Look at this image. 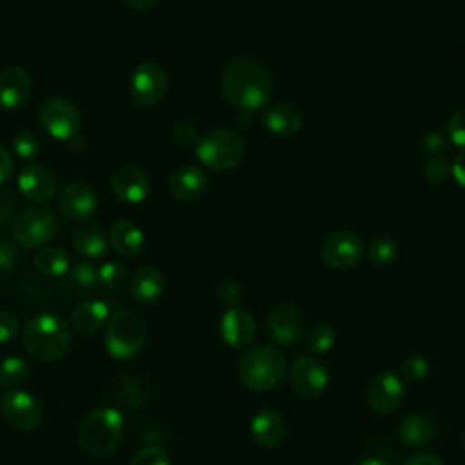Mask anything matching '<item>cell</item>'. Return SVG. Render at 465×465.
<instances>
[{
	"label": "cell",
	"instance_id": "ab89813d",
	"mask_svg": "<svg viewBox=\"0 0 465 465\" xmlns=\"http://www.w3.org/2000/svg\"><path fill=\"white\" fill-rule=\"evenodd\" d=\"M450 147V142L447 138V134H441L438 131L427 133L421 140V151L429 156V158H436L441 156L443 153H447Z\"/></svg>",
	"mask_w": 465,
	"mask_h": 465
},
{
	"label": "cell",
	"instance_id": "ba28073f",
	"mask_svg": "<svg viewBox=\"0 0 465 465\" xmlns=\"http://www.w3.org/2000/svg\"><path fill=\"white\" fill-rule=\"evenodd\" d=\"M0 412L4 420L18 430H33L40 425L44 409L27 391L9 389L0 396Z\"/></svg>",
	"mask_w": 465,
	"mask_h": 465
},
{
	"label": "cell",
	"instance_id": "7a4b0ae2",
	"mask_svg": "<svg viewBox=\"0 0 465 465\" xmlns=\"http://www.w3.org/2000/svg\"><path fill=\"white\" fill-rule=\"evenodd\" d=\"M73 336L69 323L51 312L31 318L24 327V347L38 361L51 363L60 360L71 347Z\"/></svg>",
	"mask_w": 465,
	"mask_h": 465
},
{
	"label": "cell",
	"instance_id": "30bf717a",
	"mask_svg": "<svg viewBox=\"0 0 465 465\" xmlns=\"http://www.w3.org/2000/svg\"><path fill=\"white\" fill-rule=\"evenodd\" d=\"M167 87V73L154 62H143L136 65L129 78V91L133 100L145 107L158 104L165 96Z\"/></svg>",
	"mask_w": 465,
	"mask_h": 465
},
{
	"label": "cell",
	"instance_id": "8d00e7d4",
	"mask_svg": "<svg viewBox=\"0 0 465 465\" xmlns=\"http://www.w3.org/2000/svg\"><path fill=\"white\" fill-rule=\"evenodd\" d=\"M450 176H452L450 163H449L443 156L429 158V162H427L425 167H423V178H425L429 183L440 185V183H445Z\"/></svg>",
	"mask_w": 465,
	"mask_h": 465
},
{
	"label": "cell",
	"instance_id": "9a60e30c",
	"mask_svg": "<svg viewBox=\"0 0 465 465\" xmlns=\"http://www.w3.org/2000/svg\"><path fill=\"white\" fill-rule=\"evenodd\" d=\"M60 213L71 222H85L98 207L96 193L84 182L67 183L58 196Z\"/></svg>",
	"mask_w": 465,
	"mask_h": 465
},
{
	"label": "cell",
	"instance_id": "cb8c5ba5",
	"mask_svg": "<svg viewBox=\"0 0 465 465\" xmlns=\"http://www.w3.org/2000/svg\"><path fill=\"white\" fill-rule=\"evenodd\" d=\"M129 291L138 303H154L165 291L163 274L154 267H140L131 276Z\"/></svg>",
	"mask_w": 465,
	"mask_h": 465
},
{
	"label": "cell",
	"instance_id": "d6986e66",
	"mask_svg": "<svg viewBox=\"0 0 465 465\" xmlns=\"http://www.w3.org/2000/svg\"><path fill=\"white\" fill-rule=\"evenodd\" d=\"M111 187L120 200L127 203H140L149 194V178L142 169L124 165L113 173Z\"/></svg>",
	"mask_w": 465,
	"mask_h": 465
},
{
	"label": "cell",
	"instance_id": "c3c4849f",
	"mask_svg": "<svg viewBox=\"0 0 465 465\" xmlns=\"http://www.w3.org/2000/svg\"><path fill=\"white\" fill-rule=\"evenodd\" d=\"M11 173H13V158L4 147H0V183L5 182L11 176Z\"/></svg>",
	"mask_w": 465,
	"mask_h": 465
},
{
	"label": "cell",
	"instance_id": "4dcf8cb0",
	"mask_svg": "<svg viewBox=\"0 0 465 465\" xmlns=\"http://www.w3.org/2000/svg\"><path fill=\"white\" fill-rule=\"evenodd\" d=\"M367 256L374 265H387L398 256V243L385 234L374 236L367 247Z\"/></svg>",
	"mask_w": 465,
	"mask_h": 465
},
{
	"label": "cell",
	"instance_id": "74e56055",
	"mask_svg": "<svg viewBox=\"0 0 465 465\" xmlns=\"http://www.w3.org/2000/svg\"><path fill=\"white\" fill-rule=\"evenodd\" d=\"M129 465H171L169 456L160 447H143L136 450L129 461Z\"/></svg>",
	"mask_w": 465,
	"mask_h": 465
},
{
	"label": "cell",
	"instance_id": "4316f807",
	"mask_svg": "<svg viewBox=\"0 0 465 465\" xmlns=\"http://www.w3.org/2000/svg\"><path fill=\"white\" fill-rule=\"evenodd\" d=\"M109 238L96 225H80L73 231L71 243L78 256L84 258H100L107 251Z\"/></svg>",
	"mask_w": 465,
	"mask_h": 465
},
{
	"label": "cell",
	"instance_id": "7dc6e473",
	"mask_svg": "<svg viewBox=\"0 0 465 465\" xmlns=\"http://www.w3.org/2000/svg\"><path fill=\"white\" fill-rule=\"evenodd\" d=\"M403 465H445L438 456L429 454V452H418L411 456Z\"/></svg>",
	"mask_w": 465,
	"mask_h": 465
},
{
	"label": "cell",
	"instance_id": "f907efd6",
	"mask_svg": "<svg viewBox=\"0 0 465 465\" xmlns=\"http://www.w3.org/2000/svg\"><path fill=\"white\" fill-rule=\"evenodd\" d=\"M356 465H391V463L380 456H367V458L360 460Z\"/></svg>",
	"mask_w": 465,
	"mask_h": 465
},
{
	"label": "cell",
	"instance_id": "e0dca14e",
	"mask_svg": "<svg viewBox=\"0 0 465 465\" xmlns=\"http://www.w3.org/2000/svg\"><path fill=\"white\" fill-rule=\"evenodd\" d=\"M18 191L33 202H47L56 193V178L47 167L31 163L18 174Z\"/></svg>",
	"mask_w": 465,
	"mask_h": 465
},
{
	"label": "cell",
	"instance_id": "f546056e",
	"mask_svg": "<svg viewBox=\"0 0 465 465\" xmlns=\"http://www.w3.org/2000/svg\"><path fill=\"white\" fill-rule=\"evenodd\" d=\"M29 365L25 360L18 356H7L0 361V385L7 389H15L29 378Z\"/></svg>",
	"mask_w": 465,
	"mask_h": 465
},
{
	"label": "cell",
	"instance_id": "3957f363",
	"mask_svg": "<svg viewBox=\"0 0 465 465\" xmlns=\"http://www.w3.org/2000/svg\"><path fill=\"white\" fill-rule=\"evenodd\" d=\"M236 372L249 391H269L276 387L285 374V356L272 345L251 347L238 360Z\"/></svg>",
	"mask_w": 465,
	"mask_h": 465
},
{
	"label": "cell",
	"instance_id": "277c9868",
	"mask_svg": "<svg viewBox=\"0 0 465 465\" xmlns=\"http://www.w3.org/2000/svg\"><path fill=\"white\" fill-rule=\"evenodd\" d=\"M124 434V416L114 407H96L89 411L78 427V441L84 450L94 456L109 454L116 449Z\"/></svg>",
	"mask_w": 465,
	"mask_h": 465
},
{
	"label": "cell",
	"instance_id": "ffe728a7",
	"mask_svg": "<svg viewBox=\"0 0 465 465\" xmlns=\"http://www.w3.org/2000/svg\"><path fill=\"white\" fill-rule=\"evenodd\" d=\"M263 125L276 136H292L303 125V113L289 102L272 104L263 111Z\"/></svg>",
	"mask_w": 465,
	"mask_h": 465
},
{
	"label": "cell",
	"instance_id": "b9f144b4",
	"mask_svg": "<svg viewBox=\"0 0 465 465\" xmlns=\"http://www.w3.org/2000/svg\"><path fill=\"white\" fill-rule=\"evenodd\" d=\"M173 140H174L178 145H182V147H189V145L198 143L200 136H198L196 127H194L191 122H178V124L173 127Z\"/></svg>",
	"mask_w": 465,
	"mask_h": 465
},
{
	"label": "cell",
	"instance_id": "ac0fdd59",
	"mask_svg": "<svg viewBox=\"0 0 465 465\" xmlns=\"http://www.w3.org/2000/svg\"><path fill=\"white\" fill-rule=\"evenodd\" d=\"M31 94V76L22 67H7L0 73V109L15 111Z\"/></svg>",
	"mask_w": 465,
	"mask_h": 465
},
{
	"label": "cell",
	"instance_id": "e575fe53",
	"mask_svg": "<svg viewBox=\"0 0 465 465\" xmlns=\"http://www.w3.org/2000/svg\"><path fill=\"white\" fill-rule=\"evenodd\" d=\"M96 278L105 289H120L127 282V269L118 262H105L96 271Z\"/></svg>",
	"mask_w": 465,
	"mask_h": 465
},
{
	"label": "cell",
	"instance_id": "603a6c76",
	"mask_svg": "<svg viewBox=\"0 0 465 465\" xmlns=\"http://www.w3.org/2000/svg\"><path fill=\"white\" fill-rule=\"evenodd\" d=\"M398 436L407 447H427L436 438V421L427 414L411 412L401 420Z\"/></svg>",
	"mask_w": 465,
	"mask_h": 465
},
{
	"label": "cell",
	"instance_id": "5b68a950",
	"mask_svg": "<svg viewBox=\"0 0 465 465\" xmlns=\"http://www.w3.org/2000/svg\"><path fill=\"white\" fill-rule=\"evenodd\" d=\"M104 341L107 352L113 358H133L143 349L147 341L145 323L131 311H116L107 322Z\"/></svg>",
	"mask_w": 465,
	"mask_h": 465
},
{
	"label": "cell",
	"instance_id": "681fc988",
	"mask_svg": "<svg viewBox=\"0 0 465 465\" xmlns=\"http://www.w3.org/2000/svg\"><path fill=\"white\" fill-rule=\"evenodd\" d=\"M134 11H149L156 5L158 0H124Z\"/></svg>",
	"mask_w": 465,
	"mask_h": 465
},
{
	"label": "cell",
	"instance_id": "d6a6232c",
	"mask_svg": "<svg viewBox=\"0 0 465 465\" xmlns=\"http://www.w3.org/2000/svg\"><path fill=\"white\" fill-rule=\"evenodd\" d=\"M334 341H336V334H334L332 327L327 323H318L307 334L305 345L311 352L322 354V352H329L334 347Z\"/></svg>",
	"mask_w": 465,
	"mask_h": 465
},
{
	"label": "cell",
	"instance_id": "7bdbcfd3",
	"mask_svg": "<svg viewBox=\"0 0 465 465\" xmlns=\"http://www.w3.org/2000/svg\"><path fill=\"white\" fill-rule=\"evenodd\" d=\"M18 263V251L13 240L0 236V272H7Z\"/></svg>",
	"mask_w": 465,
	"mask_h": 465
},
{
	"label": "cell",
	"instance_id": "83f0119b",
	"mask_svg": "<svg viewBox=\"0 0 465 465\" xmlns=\"http://www.w3.org/2000/svg\"><path fill=\"white\" fill-rule=\"evenodd\" d=\"M35 267L38 272L49 276V278H58L67 274L69 271V254L60 249V247H44L35 254Z\"/></svg>",
	"mask_w": 465,
	"mask_h": 465
},
{
	"label": "cell",
	"instance_id": "8992f818",
	"mask_svg": "<svg viewBox=\"0 0 465 465\" xmlns=\"http://www.w3.org/2000/svg\"><path fill=\"white\" fill-rule=\"evenodd\" d=\"M245 154V143L236 131L213 129L200 136L196 143L198 160L214 171L236 167Z\"/></svg>",
	"mask_w": 465,
	"mask_h": 465
},
{
	"label": "cell",
	"instance_id": "f6af8a7d",
	"mask_svg": "<svg viewBox=\"0 0 465 465\" xmlns=\"http://www.w3.org/2000/svg\"><path fill=\"white\" fill-rule=\"evenodd\" d=\"M16 202L7 191H0V229L7 227L15 220Z\"/></svg>",
	"mask_w": 465,
	"mask_h": 465
},
{
	"label": "cell",
	"instance_id": "f35d334b",
	"mask_svg": "<svg viewBox=\"0 0 465 465\" xmlns=\"http://www.w3.org/2000/svg\"><path fill=\"white\" fill-rule=\"evenodd\" d=\"M447 138L450 145L465 147V109H458L447 122Z\"/></svg>",
	"mask_w": 465,
	"mask_h": 465
},
{
	"label": "cell",
	"instance_id": "d4e9b609",
	"mask_svg": "<svg viewBox=\"0 0 465 465\" xmlns=\"http://www.w3.org/2000/svg\"><path fill=\"white\" fill-rule=\"evenodd\" d=\"M109 322V307L100 300H85L78 303L71 314L73 329L84 336L96 334Z\"/></svg>",
	"mask_w": 465,
	"mask_h": 465
},
{
	"label": "cell",
	"instance_id": "ee69618b",
	"mask_svg": "<svg viewBox=\"0 0 465 465\" xmlns=\"http://www.w3.org/2000/svg\"><path fill=\"white\" fill-rule=\"evenodd\" d=\"M18 334V320L9 311H0V343L13 340Z\"/></svg>",
	"mask_w": 465,
	"mask_h": 465
},
{
	"label": "cell",
	"instance_id": "8fae6325",
	"mask_svg": "<svg viewBox=\"0 0 465 465\" xmlns=\"http://www.w3.org/2000/svg\"><path fill=\"white\" fill-rule=\"evenodd\" d=\"M289 381L298 396L318 398L329 385V371L312 356H298L289 369Z\"/></svg>",
	"mask_w": 465,
	"mask_h": 465
},
{
	"label": "cell",
	"instance_id": "44dd1931",
	"mask_svg": "<svg viewBox=\"0 0 465 465\" xmlns=\"http://www.w3.org/2000/svg\"><path fill=\"white\" fill-rule=\"evenodd\" d=\"M207 187V178L194 165H182L169 176V193L180 202L198 200Z\"/></svg>",
	"mask_w": 465,
	"mask_h": 465
},
{
	"label": "cell",
	"instance_id": "1f68e13d",
	"mask_svg": "<svg viewBox=\"0 0 465 465\" xmlns=\"http://www.w3.org/2000/svg\"><path fill=\"white\" fill-rule=\"evenodd\" d=\"M69 272V278H67V283L69 287L76 292V294H85L89 292L94 283L98 282L96 278V267L89 262H82L78 265H74Z\"/></svg>",
	"mask_w": 465,
	"mask_h": 465
},
{
	"label": "cell",
	"instance_id": "4fadbf2b",
	"mask_svg": "<svg viewBox=\"0 0 465 465\" xmlns=\"http://www.w3.org/2000/svg\"><path fill=\"white\" fill-rule=\"evenodd\" d=\"M365 398L371 409L376 412H392L405 400L403 380L391 371L374 374L365 389Z\"/></svg>",
	"mask_w": 465,
	"mask_h": 465
},
{
	"label": "cell",
	"instance_id": "5bb4252c",
	"mask_svg": "<svg viewBox=\"0 0 465 465\" xmlns=\"http://www.w3.org/2000/svg\"><path fill=\"white\" fill-rule=\"evenodd\" d=\"M267 331L282 347H292L303 334L302 312L291 303H278L267 316Z\"/></svg>",
	"mask_w": 465,
	"mask_h": 465
},
{
	"label": "cell",
	"instance_id": "bcb514c9",
	"mask_svg": "<svg viewBox=\"0 0 465 465\" xmlns=\"http://www.w3.org/2000/svg\"><path fill=\"white\" fill-rule=\"evenodd\" d=\"M450 171H452V178L458 182V185H461L465 189V151H461L454 162L450 163Z\"/></svg>",
	"mask_w": 465,
	"mask_h": 465
},
{
	"label": "cell",
	"instance_id": "6da1fadb",
	"mask_svg": "<svg viewBox=\"0 0 465 465\" xmlns=\"http://www.w3.org/2000/svg\"><path fill=\"white\" fill-rule=\"evenodd\" d=\"M220 89L225 100L236 109L256 111L269 102L272 80L260 62L247 56H236L223 65Z\"/></svg>",
	"mask_w": 465,
	"mask_h": 465
},
{
	"label": "cell",
	"instance_id": "836d02e7",
	"mask_svg": "<svg viewBox=\"0 0 465 465\" xmlns=\"http://www.w3.org/2000/svg\"><path fill=\"white\" fill-rule=\"evenodd\" d=\"M13 151L18 158L22 160H33L38 156V151H40V140L38 136L29 131V129H22L18 131L15 136H13Z\"/></svg>",
	"mask_w": 465,
	"mask_h": 465
},
{
	"label": "cell",
	"instance_id": "d590c367",
	"mask_svg": "<svg viewBox=\"0 0 465 465\" xmlns=\"http://www.w3.org/2000/svg\"><path fill=\"white\" fill-rule=\"evenodd\" d=\"M430 371L429 360L420 356V354H412L409 358L403 360V363L400 365V376L401 380L407 381H421Z\"/></svg>",
	"mask_w": 465,
	"mask_h": 465
},
{
	"label": "cell",
	"instance_id": "816d5d0a",
	"mask_svg": "<svg viewBox=\"0 0 465 465\" xmlns=\"http://www.w3.org/2000/svg\"><path fill=\"white\" fill-rule=\"evenodd\" d=\"M461 441H463V447H465V432H463V436H461Z\"/></svg>",
	"mask_w": 465,
	"mask_h": 465
},
{
	"label": "cell",
	"instance_id": "60d3db41",
	"mask_svg": "<svg viewBox=\"0 0 465 465\" xmlns=\"http://www.w3.org/2000/svg\"><path fill=\"white\" fill-rule=\"evenodd\" d=\"M216 298H218V303L227 307V309H232L240 303L242 300V289L236 282L232 280H223L218 289H216Z\"/></svg>",
	"mask_w": 465,
	"mask_h": 465
},
{
	"label": "cell",
	"instance_id": "2e32d148",
	"mask_svg": "<svg viewBox=\"0 0 465 465\" xmlns=\"http://www.w3.org/2000/svg\"><path fill=\"white\" fill-rule=\"evenodd\" d=\"M220 334L231 347H245L256 336V322L252 314L242 307L227 309L220 320Z\"/></svg>",
	"mask_w": 465,
	"mask_h": 465
},
{
	"label": "cell",
	"instance_id": "9c48e42d",
	"mask_svg": "<svg viewBox=\"0 0 465 465\" xmlns=\"http://www.w3.org/2000/svg\"><path fill=\"white\" fill-rule=\"evenodd\" d=\"M40 124L45 133L54 140H71L76 136L82 125V116L78 109L64 100V98H51L40 107Z\"/></svg>",
	"mask_w": 465,
	"mask_h": 465
},
{
	"label": "cell",
	"instance_id": "7c38bea8",
	"mask_svg": "<svg viewBox=\"0 0 465 465\" xmlns=\"http://www.w3.org/2000/svg\"><path fill=\"white\" fill-rule=\"evenodd\" d=\"M322 260L332 269H349L363 256V242L352 231H336L322 243Z\"/></svg>",
	"mask_w": 465,
	"mask_h": 465
},
{
	"label": "cell",
	"instance_id": "f1b7e54d",
	"mask_svg": "<svg viewBox=\"0 0 465 465\" xmlns=\"http://www.w3.org/2000/svg\"><path fill=\"white\" fill-rule=\"evenodd\" d=\"M111 396L124 407H138L145 398V385L134 376H125L114 383Z\"/></svg>",
	"mask_w": 465,
	"mask_h": 465
},
{
	"label": "cell",
	"instance_id": "7402d4cb",
	"mask_svg": "<svg viewBox=\"0 0 465 465\" xmlns=\"http://www.w3.org/2000/svg\"><path fill=\"white\" fill-rule=\"evenodd\" d=\"M285 430L283 418L272 409L258 411L251 420V434L254 441L265 449L278 447L285 438Z\"/></svg>",
	"mask_w": 465,
	"mask_h": 465
},
{
	"label": "cell",
	"instance_id": "484cf974",
	"mask_svg": "<svg viewBox=\"0 0 465 465\" xmlns=\"http://www.w3.org/2000/svg\"><path fill=\"white\" fill-rule=\"evenodd\" d=\"M109 243L122 256H136L143 247V232L131 220H118L109 231Z\"/></svg>",
	"mask_w": 465,
	"mask_h": 465
},
{
	"label": "cell",
	"instance_id": "52a82bcc",
	"mask_svg": "<svg viewBox=\"0 0 465 465\" xmlns=\"http://www.w3.org/2000/svg\"><path fill=\"white\" fill-rule=\"evenodd\" d=\"M58 232V220L49 207L35 205L20 211L13 220L15 242L31 251L44 247Z\"/></svg>",
	"mask_w": 465,
	"mask_h": 465
}]
</instances>
